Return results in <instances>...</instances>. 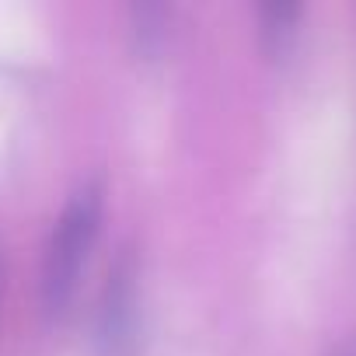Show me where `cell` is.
<instances>
[{"label":"cell","instance_id":"obj_5","mask_svg":"<svg viewBox=\"0 0 356 356\" xmlns=\"http://www.w3.org/2000/svg\"><path fill=\"white\" fill-rule=\"evenodd\" d=\"M335 356H356V342H346V346H342Z\"/></svg>","mask_w":356,"mask_h":356},{"label":"cell","instance_id":"obj_1","mask_svg":"<svg viewBox=\"0 0 356 356\" xmlns=\"http://www.w3.org/2000/svg\"><path fill=\"white\" fill-rule=\"evenodd\" d=\"M102 203H105L102 182L88 178L84 186L70 193L63 213L53 224V234L46 241V259H42V304L49 314H63L77 293L81 269L102 227Z\"/></svg>","mask_w":356,"mask_h":356},{"label":"cell","instance_id":"obj_2","mask_svg":"<svg viewBox=\"0 0 356 356\" xmlns=\"http://www.w3.org/2000/svg\"><path fill=\"white\" fill-rule=\"evenodd\" d=\"M136 328H140V266L133 248H122L108 266L95 314V339L102 356H133Z\"/></svg>","mask_w":356,"mask_h":356},{"label":"cell","instance_id":"obj_4","mask_svg":"<svg viewBox=\"0 0 356 356\" xmlns=\"http://www.w3.org/2000/svg\"><path fill=\"white\" fill-rule=\"evenodd\" d=\"M168 18L171 11L161 8V4H136L133 8V35L140 46H157L164 35H168Z\"/></svg>","mask_w":356,"mask_h":356},{"label":"cell","instance_id":"obj_3","mask_svg":"<svg viewBox=\"0 0 356 356\" xmlns=\"http://www.w3.org/2000/svg\"><path fill=\"white\" fill-rule=\"evenodd\" d=\"M297 18H300L297 4H266L262 8V35H266L269 49H276V53L286 49V42L297 32Z\"/></svg>","mask_w":356,"mask_h":356}]
</instances>
